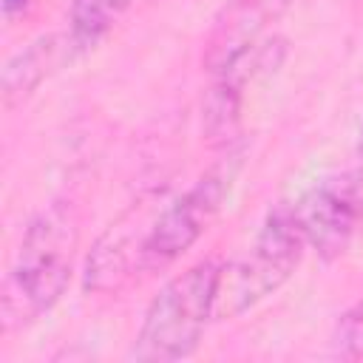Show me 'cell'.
Returning <instances> with one entry per match:
<instances>
[{
    "instance_id": "1",
    "label": "cell",
    "mask_w": 363,
    "mask_h": 363,
    "mask_svg": "<svg viewBox=\"0 0 363 363\" xmlns=\"http://www.w3.org/2000/svg\"><path fill=\"white\" fill-rule=\"evenodd\" d=\"M79 224L65 201L48 204L37 213L14 255L3 284V320L28 323L48 312L71 284Z\"/></svg>"
},
{
    "instance_id": "2",
    "label": "cell",
    "mask_w": 363,
    "mask_h": 363,
    "mask_svg": "<svg viewBox=\"0 0 363 363\" xmlns=\"http://www.w3.org/2000/svg\"><path fill=\"white\" fill-rule=\"evenodd\" d=\"M306 250V238L295 221L289 204H278L267 213L252 247L218 264L216 295H213V320L238 318L272 292H278L292 272L298 269Z\"/></svg>"
},
{
    "instance_id": "3",
    "label": "cell",
    "mask_w": 363,
    "mask_h": 363,
    "mask_svg": "<svg viewBox=\"0 0 363 363\" xmlns=\"http://www.w3.org/2000/svg\"><path fill=\"white\" fill-rule=\"evenodd\" d=\"M218 261L204 258L173 275L150 301L130 357L139 363H170L196 352L207 320H213Z\"/></svg>"
},
{
    "instance_id": "4",
    "label": "cell",
    "mask_w": 363,
    "mask_h": 363,
    "mask_svg": "<svg viewBox=\"0 0 363 363\" xmlns=\"http://www.w3.org/2000/svg\"><path fill=\"white\" fill-rule=\"evenodd\" d=\"M238 159L241 150L227 147V159L213 164L187 193H182L179 199H173L167 207L159 210L145 244V272L170 267L207 233V227L213 224V218L224 204Z\"/></svg>"
},
{
    "instance_id": "5",
    "label": "cell",
    "mask_w": 363,
    "mask_h": 363,
    "mask_svg": "<svg viewBox=\"0 0 363 363\" xmlns=\"http://www.w3.org/2000/svg\"><path fill=\"white\" fill-rule=\"evenodd\" d=\"M147 207V201L133 204L96 238L85 261L88 292H116L136 275V269H145V244L159 216V210L150 213Z\"/></svg>"
},
{
    "instance_id": "6",
    "label": "cell",
    "mask_w": 363,
    "mask_h": 363,
    "mask_svg": "<svg viewBox=\"0 0 363 363\" xmlns=\"http://www.w3.org/2000/svg\"><path fill=\"white\" fill-rule=\"evenodd\" d=\"M295 0H227L204 40L201 62L216 77L247 57Z\"/></svg>"
},
{
    "instance_id": "7",
    "label": "cell",
    "mask_w": 363,
    "mask_h": 363,
    "mask_svg": "<svg viewBox=\"0 0 363 363\" xmlns=\"http://www.w3.org/2000/svg\"><path fill=\"white\" fill-rule=\"evenodd\" d=\"M77 51H79V45L74 43V37L68 31L37 37L23 51H17L3 68V99H6V105L23 102L43 79H48L65 62H71V57Z\"/></svg>"
},
{
    "instance_id": "8",
    "label": "cell",
    "mask_w": 363,
    "mask_h": 363,
    "mask_svg": "<svg viewBox=\"0 0 363 363\" xmlns=\"http://www.w3.org/2000/svg\"><path fill=\"white\" fill-rule=\"evenodd\" d=\"M289 207H292L295 221H298V227L306 238V247H312L326 261L346 252V247L352 241L354 218L340 207V201L323 184L303 193Z\"/></svg>"
},
{
    "instance_id": "9",
    "label": "cell",
    "mask_w": 363,
    "mask_h": 363,
    "mask_svg": "<svg viewBox=\"0 0 363 363\" xmlns=\"http://www.w3.org/2000/svg\"><path fill=\"white\" fill-rule=\"evenodd\" d=\"M133 0H71L68 9V34L79 51L94 48L130 9Z\"/></svg>"
},
{
    "instance_id": "10",
    "label": "cell",
    "mask_w": 363,
    "mask_h": 363,
    "mask_svg": "<svg viewBox=\"0 0 363 363\" xmlns=\"http://www.w3.org/2000/svg\"><path fill=\"white\" fill-rule=\"evenodd\" d=\"M335 346L349 360H363V286L352 306L337 318L335 326Z\"/></svg>"
},
{
    "instance_id": "11",
    "label": "cell",
    "mask_w": 363,
    "mask_h": 363,
    "mask_svg": "<svg viewBox=\"0 0 363 363\" xmlns=\"http://www.w3.org/2000/svg\"><path fill=\"white\" fill-rule=\"evenodd\" d=\"M323 187L340 201V207L352 216V218H363V164L343 170L337 176H329L323 182Z\"/></svg>"
},
{
    "instance_id": "12",
    "label": "cell",
    "mask_w": 363,
    "mask_h": 363,
    "mask_svg": "<svg viewBox=\"0 0 363 363\" xmlns=\"http://www.w3.org/2000/svg\"><path fill=\"white\" fill-rule=\"evenodd\" d=\"M0 6H3V17L6 20H14V17H20V14L28 11L31 0H0Z\"/></svg>"
},
{
    "instance_id": "13",
    "label": "cell",
    "mask_w": 363,
    "mask_h": 363,
    "mask_svg": "<svg viewBox=\"0 0 363 363\" xmlns=\"http://www.w3.org/2000/svg\"><path fill=\"white\" fill-rule=\"evenodd\" d=\"M360 147H363V130H360Z\"/></svg>"
}]
</instances>
